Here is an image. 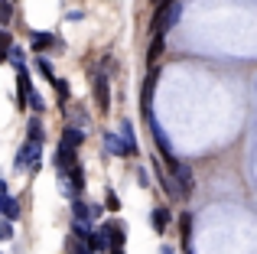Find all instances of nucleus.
<instances>
[{
  "label": "nucleus",
  "mask_w": 257,
  "mask_h": 254,
  "mask_svg": "<svg viewBox=\"0 0 257 254\" xmlns=\"http://www.w3.org/2000/svg\"><path fill=\"white\" fill-rule=\"evenodd\" d=\"M10 4H13V0H10Z\"/></svg>",
  "instance_id": "obj_31"
},
{
  "label": "nucleus",
  "mask_w": 257,
  "mask_h": 254,
  "mask_svg": "<svg viewBox=\"0 0 257 254\" xmlns=\"http://www.w3.org/2000/svg\"><path fill=\"white\" fill-rule=\"evenodd\" d=\"M43 166V147L39 144H23L17 153V170H39Z\"/></svg>",
  "instance_id": "obj_2"
},
{
  "label": "nucleus",
  "mask_w": 257,
  "mask_h": 254,
  "mask_svg": "<svg viewBox=\"0 0 257 254\" xmlns=\"http://www.w3.org/2000/svg\"><path fill=\"white\" fill-rule=\"evenodd\" d=\"M163 4H173V0H153V10H160Z\"/></svg>",
  "instance_id": "obj_27"
},
{
  "label": "nucleus",
  "mask_w": 257,
  "mask_h": 254,
  "mask_svg": "<svg viewBox=\"0 0 257 254\" xmlns=\"http://www.w3.org/2000/svg\"><path fill=\"white\" fill-rule=\"evenodd\" d=\"M72 215H75V225L91 222V215H88V205L82 202V199H75V202H72Z\"/></svg>",
  "instance_id": "obj_13"
},
{
  "label": "nucleus",
  "mask_w": 257,
  "mask_h": 254,
  "mask_svg": "<svg viewBox=\"0 0 257 254\" xmlns=\"http://www.w3.org/2000/svg\"><path fill=\"white\" fill-rule=\"evenodd\" d=\"M107 209H111V212H117V209H120V202H117V196H107Z\"/></svg>",
  "instance_id": "obj_26"
},
{
  "label": "nucleus",
  "mask_w": 257,
  "mask_h": 254,
  "mask_svg": "<svg viewBox=\"0 0 257 254\" xmlns=\"http://www.w3.org/2000/svg\"><path fill=\"white\" fill-rule=\"evenodd\" d=\"M150 222H153V228H157V231H163L166 225H170V209H153Z\"/></svg>",
  "instance_id": "obj_14"
},
{
  "label": "nucleus",
  "mask_w": 257,
  "mask_h": 254,
  "mask_svg": "<svg viewBox=\"0 0 257 254\" xmlns=\"http://www.w3.org/2000/svg\"><path fill=\"white\" fill-rule=\"evenodd\" d=\"M104 147H107L111 153H117V157H127V150H124V144H120L117 134H104Z\"/></svg>",
  "instance_id": "obj_15"
},
{
  "label": "nucleus",
  "mask_w": 257,
  "mask_h": 254,
  "mask_svg": "<svg viewBox=\"0 0 257 254\" xmlns=\"http://www.w3.org/2000/svg\"><path fill=\"white\" fill-rule=\"evenodd\" d=\"M56 91H59V98H69V82H62V78H56Z\"/></svg>",
  "instance_id": "obj_23"
},
{
  "label": "nucleus",
  "mask_w": 257,
  "mask_h": 254,
  "mask_svg": "<svg viewBox=\"0 0 257 254\" xmlns=\"http://www.w3.org/2000/svg\"><path fill=\"white\" fill-rule=\"evenodd\" d=\"M26 104H30V108H33V111H43V108H46V104H43V98H39V95H36V91H33V95H30V98H26Z\"/></svg>",
  "instance_id": "obj_22"
},
{
  "label": "nucleus",
  "mask_w": 257,
  "mask_h": 254,
  "mask_svg": "<svg viewBox=\"0 0 257 254\" xmlns=\"http://www.w3.org/2000/svg\"><path fill=\"white\" fill-rule=\"evenodd\" d=\"M153 85H157V72H150V75H147V82H144V98H140V104H144V117H147V121L153 117V111H150V95H153Z\"/></svg>",
  "instance_id": "obj_11"
},
{
  "label": "nucleus",
  "mask_w": 257,
  "mask_h": 254,
  "mask_svg": "<svg viewBox=\"0 0 257 254\" xmlns=\"http://www.w3.org/2000/svg\"><path fill=\"white\" fill-rule=\"evenodd\" d=\"M33 95V85H30V75H26V69H17V101L20 108L26 104V98Z\"/></svg>",
  "instance_id": "obj_7"
},
{
  "label": "nucleus",
  "mask_w": 257,
  "mask_h": 254,
  "mask_svg": "<svg viewBox=\"0 0 257 254\" xmlns=\"http://www.w3.org/2000/svg\"><path fill=\"white\" fill-rule=\"evenodd\" d=\"M173 176H176V186H182V196H192V189H195V183H192V170H189L186 163H176L173 166Z\"/></svg>",
  "instance_id": "obj_6"
},
{
  "label": "nucleus",
  "mask_w": 257,
  "mask_h": 254,
  "mask_svg": "<svg viewBox=\"0 0 257 254\" xmlns=\"http://www.w3.org/2000/svg\"><path fill=\"white\" fill-rule=\"evenodd\" d=\"M69 248H72V254H91V251H88V248H85V244H78V241H75V238H72V244H69Z\"/></svg>",
  "instance_id": "obj_24"
},
{
  "label": "nucleus",
  "mask_w": 257,
  "mask_h": 254,
  "mask_svg": "<svg viewBox=\"0 0 257 254\" xmlns=\"http://www.w3.org/2000/svg\"><path fill=\"white\" fill-rule=\"evenodd\" d=\"M10 17H13V4L10 0H0V23H10Z\"/></svg>",
  "instance_id": "obj_19"
},
{
  "label": "nucleus",
  "mask_w": 257,
  "mask_h": 254,
  "mask_svg": "<svg viewBox=\"0 0 257 254\" xmlns=\"http://www.w3.org/2000/svg\"><path fill=\"white\" fill-rule=\"evenodd\" d=\"M186 254H192V248H189V244H186Z\"/></svg>",
  "instance_id": "obj_29"
},
{
  "label": "nucleus",
  "mask_w": 257,
  "mask_h": 254,
  "mask_svg": "<svg viewBox=\"0 0 257 254\" xmlns=\"http://www.w3.org/2000/svg\"><path fill=\"white\" fill-rule=\"evenodd\" d=\"M0 215L7 218V222H17L20 218V202L10 196H0Z\"/></svg>",
  "instance_id": "obj_10"
},
{
  "label": "nucleus",
  "mask_w": 257,
  "mask_h": 254,
  "mask_svg": "<svg viewBox=\"0 0 257 254\" xmlns=\"http://www.w3.org/2000/svg\"><path fill=\"white\" fill-rule=\"evenodd\" d=\"M114 254H124V251H114Z\"/></svg>",
  "instance_id": "obj_30"
},
{
  "label": "nucleus",
  "mask_w": 257,
  "mask_h": 254,
  "mask_svg": "<svg viewBox=\"0 0 257 254\" xmlns=\"http://www.w3.org/2000/svg\"><path fill=\"white\" fill-rule=\"evenodd\" d=\"M101 231H104V238H111V248H114V251L124 248V228H120L117 222H107Z\"/></svg>",
  "instance_id": "obj_8"
},
{
  "label": "nucleus",
  "mask_w": 257,
  "mask_h": 254,
  "mask_svg": "<svg viewBox=\"0 0 257 254\" xmlns=\"http://www.w3.org/2000/svg\"><path fill=\"white\" fill-rule=\"evenodd\" d=\"M36 69L43 72L46 78H52V62H49V59H36Z\"/></svg>",
  "instance_id": "obj_21"
},
{
  "label": "nucleus",
  "mask_w": 257,
  "mask_h": 254,
  "mask_svg": "<svg viewBox=\"0 0 257 254\" xmlns=\"http://www.w3.org/2000/svg\"><path fill=\"white\" fill-rule=\"evenodd\" d=\"M0 196H7V183H4V179H0Z\"/></svg>",
  "instance_id": "obj_28"
},
{
  "label": "nucleus",
  "mask_w": 257,
  "mask_h": 254,
  "mask_svg": "<svg viewBox=\"0 0 257 254\" xmlns=\"http://www.w3.org/2000/svg\"><path fill=\"white\" fill-rule=\"evenodd\" d=\"M182 20V0H173V4H163L160 10H153V23H150V30H153V36H163L166 30H173L176 23Z\"/></svg>",
  "instance_id": "obj_1"
},
{
  "label": "nucleus",
  "mask_w": 257,
  "mask_h": 254,
  "mask_svg": "<svg viewBox=\"0 0 257 254\" xmlns=\"http://www.w3.org/2000/svg\"><path fill=\"white\" fill-rule=\"evenodd\" d=\"M26 131H30V144H43V124L39 121H30Z\"/></svg>",
  "instance_id": "obj_17"
},
{
  "label": "nucleus",
  "mask_w": 257,
  "mask_h": 254,
  "mask_svg": "<svg viewBox=\"0 0 257 254\" xmlns=\"http://www.w3.org/2000/svg\"><path fill=\"white\" fill-rule=\"evenodd\" d=\"M85 238H88V251H91V254H98V251H104V248H107L104 231H91V235H85Z\"/></svg>",
  "instance_id": "obj_12"
},
{
  "label": "nucleus",
  "mask_w": 257,
  "mask_h": 254,
  "mask_svg": "<svg viewBox=\"0 0 257 254\" xmlns=\"http://www.w3.org/2000/svg\"><path fill=\"white\" fill-rule=\"evenodd\" d=\"M46 46H52V36L49 33H36L33 36V49H46Z\"/></svg>",
  "instance_id": "obj_18"
},
{
  "label": "nucleus",
  "mask_w": 257,
  "mask_h": 254,
  "mask_svg": "<svg viewBox=\"0 0 257 254\" xmlns=\"http://www.w3.org/2000/svg\"><path fill=\"white\" fill-rule=\"evenodd\" d=\"M7 62H13L17 69H23V49H20V46H10V49H7Z\"/></svg>",
  "instance_id": "obj_16"
},
{
  "label": "nucleus",
  "mask_w": 257,
  "mask_h": 254,
  "mask_svg": "<svg viewBox=\"0 0 257 254\" xmlns=\"http://www.w3.org/2000/svg\"><path fill=\"white\" fill-rule=\"evenodd\" d=\"M147 124H150L153 137H157V147H160V153H163V160H166V163H170V170H173V166H176V157H173V150H170V140H166L163 127H160L157 121H153V117H150V121H147Z\"/></svg>",
  "instance_id": "obj_4"
},
{
  "label": "nucleus",
  "mask_w": 257,
  "mask_h": 254,
  "mask_svg": "<svg viewBox=\"0 0 257 254\" xmlns=\"http://www.w3.org/2000/svg\"><path fill=\"white\" fill-rule=\"evenodd\" d=\"M160 52H163V36H153V46H150V52H147V59L153 62V59H157Z\"/></svg>",
  "instance_id": "obj_20"
},
{
  "label": "nucleus",
  "mask_w": 257,
  "mask_h": 254,
  "mask_svg": "<svg viewBox=\"0 0 257 254\" xmlns=\"http://www.w3.org/2000/svg\"><path fill=\"white\" fill-rule=\"evenodd\" d=\"M82 140H85L82 127H65V134H62V144H59V150H62V153H75L78 147H82Z\"/></svg>",
  "instance_id": "obj_5"
},
{
  "label": "nucleus",
  "mask_w": 257,
  "mask_h": 254,
  "mask_svg": "<svg viewBox=\"0 0 257 254\" xmlns=\"http://www.w3.org/2000/svg\"><path fill=\"white\" fill-rule=\"evenodd\" d=\"M94 101H98L101 114H107V111H111V85H107L104 75H94Z\"/></svg>",
  "instance_id": "obj_3"
},
{
  "label": "nucleus",
  "mask_w": 257,
  "mask_h": 254,
  "mask_svg": "<svg viewBox=\"0 0 257 254\" xmlns=\"http://www.w3.org/2000/svg\"><path fill=\"white\" fill-rule=\"evenodd\" d=\"M65 173H69L65 179H69V186H72V196H75V192H82V189H85V170H82L78 163H72Z\"/></svg>",
  "instance_id": "obj_9"
},
{
  "label": "nucleus",
  "mask_w": 257,
  "mask_h": 254,
  "mask_svg": "<svg viewBox=\"0 0 257 254\" xmlns=\"http://www.w3.org/2000/svg\"><path fill=\"white\" fill-rule=\"evenodd\" d=\"M0 238H13V225H10V222L0 225Z\"/></svg>",
  "instance_id": "obj_25"
}]
</instances>
